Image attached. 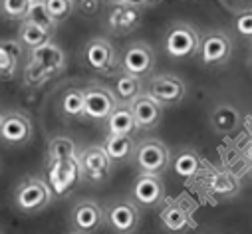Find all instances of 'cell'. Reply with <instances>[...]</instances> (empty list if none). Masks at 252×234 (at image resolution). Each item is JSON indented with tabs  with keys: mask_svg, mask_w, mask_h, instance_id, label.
Segmentation results:
<instances>
[{
	"mask_svg": "<svg viewBox=\"0 0 252 234\" xmlns=\"http://www.w3.org/2000/svg\"><path fill=\"white\" fill-rule=\"evenodd\" d=\"M82 179V163L76 143L68 137H56L48 145V183L56 197L68 195Z\"/></svg>",
	"mask_w": 252,
	"mask_h": 234,
	"instance_id": "obj_1",
	"label": "cell"
},
{
	"mask_svg": "<svg viewBox=\"0 0 252 234\" xmlns=\"http://www.w3.org/2000/svg\"><path fill=\"white\" fill-rule=\"evenodd\" d=\"M66 66V56L60 46L48 42L46 46L32 50V60L26 68V84L38 86L50 80L52 76L60 74Z\"/></svg>",
	"mask_w": 252,
	"mask_h": 234,
	"instance_id": "obj_2",
	"label": "cell"
},
{
	"mask_svg": "<svg viewBox=\"0 0 252 234\" xmlns=\"http://www.w3.org/2000/svg\"><path fill=\"white\" fill-rule=\"evenodd\" d=\"M52 203V189L38 177H26L14 191V205L24 214H36Z\"/></svg>",
	"mask_w": 252,
	"mask_h": 234,
	"instance_id": "obj_3",
	"label": "cell"
},
{
	"mask_svg": "<svg viewBox=\"0 0 252 234\" xmlns=\"http://www.w3.org/2000/svg\"><path fill=\"white\" fill-rule=\"evenodd\" d=\"M199 48H201V36L187 22L173 24L165 36V52L175 60H185V58L195 56Z\"/></svg>",
	"mask_w": 252,
	"mask_h": 234,
	"instance_id": "obj_4",
	"label": "cell"
},
{
	"mask_svg": "<svg viewBox=\"0 0 252 234\" xmlns=\"http://www.w3.org/2000/svg\"><path fill=\"white\" fill-rule=\"evenodd\" d=\"M135 161L141 173L161 175L171 165V153L169 147L159 139H145L135 149Z\"/></svg>",
	"mask_w": 252,
	"mask_h": 234,
	"instance_id": "obj_5",
	"label": "cell"
},
{
	"mask_svg": "<svg viewBox=\"0 0 252 234\" xmlns=\"http://www.w3.org/2000/svg\"><path fill=\"white\" fill-rule=\"evenodd\" d=\"M199 54L205 66H222L230 60L232 40L222 30H211L201 38Z\"/></svg>",
	"mask_w": 252,
	"mask_h": 234,
	"instance_id": "obj_6",
	"label": "cell"
},
{
	"mask_svg": "<svg viewBox=\"0 0 252 234\" xmlns=\"http://www.w3.org/2000/svg\"><path fill=\"white\" fill-rule=\"evenodd\" d=\"M109 226L117 234H133L141 222V212L137 208V203L133 201H115L105 210Z\"/></svg>",
	"mask_w": 252,
	"mask_h": 234,
	"instance_id": "obj_7",
	"label": "cell"
},
{
	"mask_svg": "<svg viewBox=\"0 0 252 234\" xmlns=\"http://www.w3.org/2000/svg\"><path fill=\"white\" fill-rule=\"evenodd\" d=\"M84 58H86V64L97 72V74H103V76H113L117 72V56H115V50L113 46L103 40V38H94L88 42L86 46V52H84Z\"/></svg>",
	"mask_w": 252,
	"mask_h": 234,
	"instance_id": "obj_8",
	"label": "cell"
},
{
	"mask_svg": "<svg viewBox=\"0 0 252 234\" xmlns=\"http://www.w3.org/2000/svg\"><path fill=\"white\" fill-rule=\"evenodd\" d=\"M80 163H82V177H86L90 183L107 181L111 175V169H113V161L109 159L105 149L99 145L86 149L80 155Z\"/></svg>",
	"mask_w": 252,
	"mask_h": 234,
	"instance_id": "obj_9",
	"label": "cell"
},
{
	"mask_svg": "<svg viewBox=\"0 0 252 234\" xmlns=\"http://www.w3.org/2000/svg\"><path fill=\"white\" fill-rule=\"evenodd\" d=\"M121 68L123 72H127L131 76L143 78L147 74H151V70L155 68V52L149 44L145 42H135L131 46L125 48L123 52V60H121Z\"/></svg>",
	"mask_w": 252,
	"mask_h": 234,
	"instance_id": "obj_10",
	"label": "cell"
},
{
	"mask_svg": "<svg viewBox=\"0 0 252 234\" xmlns=\"http://www.w3.org/2000/svg\"><path fill=\"white\" fill-rule=\"evenodd\" d=\"M133 203L153 208L159 206L165 201V185L161 181V175H151V173H141L133 183L131 189Z\"/></svg>",
	"mask_w": 252,
	"mask_h": 234,
	"instance_id": "obj_11",
	"label": "cell"
},
{
	"mask_svg": "<svg viewBox=\"0 0 252 234\" xmlns=\"http://www.w3.org/2000/svg\"><path fill=\"white\" fill-rule=\"evenodd\" d=\"M147 93L151 97H155L161 105H175V103L183 101V97L187 93V86L181 78L163 74V76H155L149 80Z\"/></svg>",
	"mask_w": 252,
	"mask_h": 234,
	"instance_id": "obj_12",
	"label": "cell"
},
{
	"mask_svg": "<svg viewBox=\"0 0 252 234\" xmlns=\"http://www.w3.org/2000/svg\"><path fill=\"white\" fill-rule=\"evenodd\" d=\"M32 137V123L26 113L10 111L4 113L0 123V139L8 145H26Z\"/></svg>",
	"mask_w": 252,
	"mask_h": 234,
	"instance_id": "obj_13",
	"label": "cell"
},
{
	"mask_svg": "<svg viewBox=\"0 0 252 234\" xmlns=\"http://www.w3.org/2000/svg\"><path fill=\"white\" fill-rule=\"evenodd\" d=\"M84 97H86V117H90V119H107L119 103L113 91L101 86L86 88Z\"/></svg>",
	"mask_w": 252,
	"mask_h": 234,
	"instance_id": "obj_14",
	"label": "cell"
},
{
	"mask_svg": "<svg viewBox=\"0 0 252 234\" xmlns=\"http://www.w3.org/2000/svg\"><path fill=\"white\" fill-rule=\"evenodd\" d=\"M129 105H131V111L135 117L137 129H153L159 125L161 117H163V105L155 97H151L149 93H141Z\"/></svg>",
	"mask_w": 252,
	"mask_h": 234,
	"instance_id": "obj_15",
	"label": "cell"
},
{
	"mask_svg": "<svg viewBox=\"0 0 252 234\" xmlns=\"http://www.w3.org/2000/svg\"><path fill=\"white\" fill-rule=\"evenodd\" d=\"M72 222L82 234L94 232L103 224V210L94 201H82L72 210Z\"/></svg>",
	"mask_w": 252,
	"mask_h": 234,
	"instance_id": "obj_16",
	"label": "cell"
},
{
	"mask_svg": "<svg viewBox=\"0 0 252 234\" xmlns=\"http://www.w3.org/2000/svg\"><path fill=\"white\" fill-rule=\"evenodd\" d=\"M109 28L121 34L133 32L141 24V8L131 4H113L109 12Z\"/></svg>",
	"mask_w": 252,
	"mask_h": 234,
	"instance_id": "obj_17",
	"label": "cell"
},
{
	"mask_svg": "<svg viewBox=\"0 0 252 234\" xmlns=\"http://www.w3.org/2000/svg\"><path fill=\"white\" fill-rule=\"evenodd\" d=\"M211 125L220 135H230L242 125V113L228 103H220L211 113Z\"/></svg>",
	"mask_w": 252,
	"mask_h": 234,
	"instance_id": "obj_18",
	"label": "cell"
},
{
	"mask_svg": "<svg viewBox=\"0 0 252 234\" xmlns=\"http://www.w3.org/2000/svg\"><path fill=\"white\" fill-rule=\"evenodd\" d=\"M22 58V44L18 40H0V78L12 80Z\"/></svg>",
	"mask_w": 252,
	"mask_h": 234,
	"instance_id": "obj_19",
	"label": "cell"
},
{
	"mask_svg": "<svg viewBox=\"0 0 252 234\" xmlns=\"http://www.w3.org/2000/svg\"><path fill=\"white\" fill-rule=\"evenodd\" d=\"M107 129H109V135H131L137 129L129 103H119L113 109V113L107 117Z\"/></svg>",
	"mask_w": 252,
	"mask_h": 234,
	"instance_id": "obj_20",
	"label": "cell"
},
{
	"mask_svg": "<svg viewBox=\"0 0 252 234\" xmlns=\"http://www.w3.org/2000/svg\"><path fill=\"white\" fill-rule=\"evenodd\" d=\"M203 167V159L201 155L195 151V149H181L177 153V157L173 159V171L177 177L189 181V179H193L199 175Z\"/></svg>",
	"mask_w": 252,
	"mask_h": 234,
	"instance_id": "obj_21",
	"label": "cell"
},
{
	"mask_svg": "<svg viewBox=\"0 0 252 234\" xmlns=\"http://www.w3.org/2000/svg\"><path fill=\"white\" fill-rule=\"evenodd\" d=\"M161 222L167 230L171 232H183L187 228L193 226V218H191V212H189L183 205L179 203H169L163 210H161Z\"/></svg>",
	"mask_w": 252,
	"mask_h": 234,
	"instance_id": "obj_22",
	"label": "cell"
},
{
	"mask_svg": "<svg viewBox=\"0 0 252 234\" xmlns=\"http://www.w3.org/2000/svg\"><path fill=\"white\" fill-rule=\"evenodd\" d=\"M143 91H141V78L137 76H131L127 72H121L117 78H115V84H113V95L119 103H131L135 97H139Z\"/></svg>",
	"mask_w": 252,
	"mask_h": 234,
	"instance_id": "obj_23",
	"label": "cell"
},
{
	"mask_svg": "<svg viewBox=\"0 0 252 234\" xmlns=\"http://www.w3.org/2000/svg\"><path fill=\"white\" fill-rule=\"evenodd\" d=\"M103 149L113 163H123V161L131 159L137 145L133 143L131 135H109L103 143Z\"/></svg>",
	"mask_w": 252,
	"mask_h": 234,
	"instance_id": "obj_24",
	"label": "cell"
},
{
	"mask_svg": "<svg viewBox=\"0 0 252 234\" xmlns=\"http://www.w3.org/2000/svg\"><path fill=\"white\" fill-rule=\"evenodd\" d=\"M18 42L28 50H38V48L46 46L48 42H52V34L32 22L22 20V26L18 32Z\"/></svg>",
	"mask_w": 252,
	"mask_h": 234,
	"instance_id": "obj_25",
	"label": "cell"
},
{
	"mask_svg": "<svg viewBox=\"0 0 252 234\" xmlns=\"http://www.w3.org/2000/svg\"><path fill=\"white\" fill-rule=\"evenodd\" d=\"M62 111L68 117H82L86 115V97H84V89L72 88L64 93L62 97Z\"/></svg>",
	"mask_w": 252,
	"mask_h": 234,
	"instance_id": "obj_26",
	"label": "cell"
},
{
	"mask_svg": "<svg viewBox=\"0 0 252 234\" xmlns=\"http://www.w3.org/2000/svg\"><path fill=\"white\" fill-rule=\"evenodd\" d=\"M24 20H26V22H32V24L44 28V30H48L52 36H54V32H56V22H54L52 16L48 14L44 2H34V4L30 6V10H28V14H26Z\"/></svg>",
	"mask_w": 252,
	"mask_h": 234,
	"instance_id": "obj_27",
	"label": "cell"
},
{
	"mask_svg": "<svg viewBox=\"0 0 252 234\" xmlns=\"http://www.w3.org/2000/svg\"><path fill=\"white\" fill-rule=\"evenodd\" d=\"M44 6L56 24L68 20L74 12V0H44Z\"/></svg>",
	"mask_w": 252,
	"mask_h": 234,
	"instance_id": "obj_28",
	"label": "cell"
},
{
	"mask_svg": "<svg viewBox=\"0 0 252 234\" xmlns=\"http://www.w3.org/2000/svg\"><path fill=\"white\" fill-rule=\"evenodd\" d=\"M2 6V12L12 18V20H24L30 6H32V0H2L0 2Z\"/></svg>",
	"mask_w": 252,
	"mask_h": 234,
	"instance_id": "obj_29",
	"label": "cell"
},
{
	"mask_svg": "<svg viewBox=\"0 0 252 234\" xmlns=\"http://www.w3.org/2000/svg\"><path fill=\"white\" fill-rule=\"evenodd\" d=\"M211 189L219 195H232V193H236L238 187H236V181L228 173H219L211 179Z\"/></svg>",
	"mask_w": 252,
	"mask_h": 234,
	"instance_id": "obj_30",
	"label": "cell"
},
{
	"mask_svg": "<svg viewBox=\"0 0 252 234\" xmlns=\"http://www.w3.org/2000/svg\"><path fill=\"white\" fill-rule=\"evenodd\" d=\"M234 30H236L238 36L252 40V10H246V12H242V14L236 16Z\"/></svg>",
	"mask_w": 252,
	"mask_h": 234,
	"instance_id": "obj_31",
	"label": "cell"
},
{
	"mask_svg": "<svg viewBox=\"0 0 252 234\" xmlns=\"http://www.w3.org/2000/svg\"><path fill=\"white\" fill-rule=\"evenodd\" d=\"M113 4H131V6H149V0H113Z\"/></svg>",
	"mask_w": 252,
	"mask_h": 234,
	"instance_id": "obj_32",
	"label": "cell"
},
{
	"mask_svg": "<svg viewBox=\"0 0 252 234\" xmlns=\"http://www.w3.org/2000/svg\"><path fill=\"white\" fill-rule=\"evenodd\" d=\"M161 0H149V6H155V4H159Z\"/></svg>",
	"mask_w": 252,
	"mask_h": 234,
	"instance_id": "obj_33",
	"label": "cell"
},
{
	"mask_svg": "<svg viewBox=\"0 0 252 234\" xmlns=\"http://www.w3.org/2000/svg\"><path fill=\"white\" fill-rule=\"evenodd\" d=\"M2 117H4V115H2V111H0V123H2Z\"/></svg>",
	"mask_w": 252,
	"mask_h": 234,
	"instance_id": "obj_34",
	"label": "cell"
},
{
	"mask_svg": "<svg viewBox=\"0 0 252 234\" xmlns=\"http://www.w3.org/2000/svg\"><path fill=\"white\" fill-rule=\"evenodd\" d=\"M34 2H44V0H32V4H34Z\"/></svg>",
	"mask_w": 252,
	"mask_h": 234,
	"instance_id": "obj_35",
	"label": "cell"
},
{
	"mask_svg": "<svg viewBox=\"0 0 252 234\" xmlns=\"http://www.w3.org/2000/svg\"><path fill=\"white\" fill-rule=\"evenodd\" d=\"M72 234H82V232H72Z\"/></svg>",
	"mask_w": 252,
	"mask_h": 234,
	"instance_id": "obj_36",
	"label": "cell"
}]
</instances>
